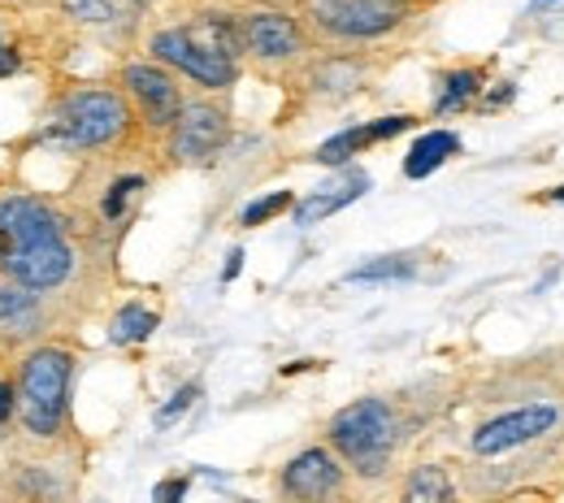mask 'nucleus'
<instances>
[{"label": "nucleus", "mask_w": 564, "mask_h": 503, "mask_svg": "<svg viewBox=\"0 0 564 503\" xmlns=\"http://www.w3.org/2000/svg\"><path fill=\"white\" fill-rule=\"evenodd\" d=\"M74 256L62 239L57 217L40 200H4L0 205V270L31 291L66 283Z\"/></svg>", "instance_id": "f257e3e1"}, {"label": "nucleus", "mask_w": 564, "mask_h": 503, "mask_svg": "<svg viewBox=\"0 0 564 503\" xmlns=\"http://www.w3.org/2000/svg\"><path fill=\"white\" fill-rule=\"evenodd\" d=\"M239 26L226 18H200L196 26H174V31H156L148 53L187 78H196L200 87H230L239 74Z\"/></svg>", "instance_id": "f03ea898"}, {"label": "nucleus", "mask_w": 564, "mask_h": 503, "mask_svg": "<svg viewBox=\"0 0 564 503\" xmlns=\"http://www.w3.org/2000/svg\"><path fill=\"white\" fill-rule=\"evenodd\" d=\"M70 373L74 360L62 348H40L35 357L22 364V382H18V417L35 438L62 430L66 422V400H70Z\"/></svg>", "instance_id": "7ed1b4c3"}, {"label": "nucleus", "mask_w": 564, "mask_h": 503, "mask_svg": "<svg viewBox=\"0 0 564 503\" xmlns=\"http://www.w3.org/2000/svg\"><path fill=\"white\" fill-rule=\"evenodd\" d=\"M330 442L356 473L378 478L395 447V417L382 400H356L330 422Z\"/></svg>", "instance_id": "20e7f679"}, {"label": "nucleus", "mask_w": 564, "mask_h": 503, "mask_svg": "<svg viewBox=\"0 0 564 503\" xmlns=\"http://www.w3.org/2000/svg\"><path fill=\"white\" fill-rule=\"evenodd\" d=\"M127 122H131V113H127L122 96H113V91H74L57 113L53 140L66 147H100L113 144L127 131Z\"/></svg>", "instance_id": "39448f33"}, {"label": "nucleus", "mask_w": 564, "mask_h": 503, "mask_svg": "<svg viewBox=\"0 0 564 503\" xmlns=\"http://www.w3.org/2000/svg\"><path fill=\"white\" fill-rule=\"evenodd\" d=\"M409 18V0H317L313 22L339 40H378Z\"/></svg>", "instance_id": "423d86ee"}, {"label": "nucleus", "mask_w": 564, "mask_h": 503, "mask_svg": "<svg viewBox=\"0 0 564 503\" xmlns=\"http://www.w3.org/2000/svg\"><path fill=\"white\" fill-rule=\"evenodd\" d=\"M239 40H243V53H252L257 62L265 66H282V62H295L304 53V31L291 13L279 9H257L239 22Z\"/></svg>", "instance_id": "0eeeda50"}, {"label": "nucleus", "mask_w": 564, "mask_h": 503, "mask_svg": "<svg viewBox=\"0 0 564 503\" xmlns=\"http://www.w3.org/2000/svg\"><path fill=\"white\" fill-rule=\"evenodd\" d=\"M174 135H170V152L183 161V165H200V161H209L217 147L226 144V113L213 105V100H192V105H183L178 109V118H174V127H170Z\"/></svg>", "instance_id": "6e6552de"}, {"label": "nucleus", "mask_w": 564, "mask_h": 503, "mask_svg": "<svg viewBox=\"0 0 564 503\" xmlns=\"http://www.w3.org/2000/svg\"><path fill=\"white\" fill-rule=\"evenodd\" d=\"M552 426H556V408L552 404H530V408H517V413H503V417L487 422L474 434V451L478 456H499V451H512L521 442H534Z\"/></svg>", "instance_id": "1a4fd4ad"}, {"label": "nucleus", "mask_w": 564, "mask_h": 503, "mask_svg": "<svg viewBox=\"0 0 564 503\" xmlns=\"http://www.w3.org/2000/svg\"><path fill=\"white\" fill-rule=\"evenodd\" d=\"M282 491L291 500H330L344 491V464L326 447H308L282 469Z\"/></svg>", "instance_id": "9d476101"}, {"label": "nucleus", "mask_w": 564, "mask_h": 503, "mask_svg": "<svg viewBox=\"0 0 564 503\" xmlns=\"http://www.w3.org/2000/svg\"><path fill=\"white\" fill-rule=\"evenodd\" d=\"M122 83L135 96V105H140L148 127H174V118L183 109V96H178L174 78L161 70V66H127Z\"/></svg>", "instance_id": "9b49d317"}, {"label": "nucleus", "mask_w": 564, "mask_h": 503, "mask_svg": "<svg viewBox=\"0 0 564 503\" xmlns=\"http://www.w3.org/2000/svg\"><path fill=\"white\" fill-rule=\"evenodd\" d=\"M365 192H369V174L352 170V174H344L339 183H326V187H317L308 200H300V205H295V221H300V226H317L322 217L348 209V205L360 200Z\"/></svg>", "instance_id": "f8f14e48"}, {"label": "nucleus", "mask_w": 564, "mask_h": 503, "mask_svg": "<svg viewBox=\"0 0 564 503\" xmlns=\"http://www.w3.org/2000/svg\"><path fill=\"white\" fill-rule=\"evenodd\" d=\"M460 152V140H456V131H430L422 135L417 144L409 147V156H404V174L409 178H430L447 156H456Z\"/></svg>", "instance_id": "ddd939ff"}, {"label": "nucleus", "mask_w": 564, "mask_h": 503, "mask_svg": "<svg viewBox=\"0 0 564 503\" xmlns=\"http://www.w3.org/2000/svg\"><path fill=\"white\" fill-rule=\"evenodd\" d=\"M478 91H482V74L478 70L443 74V83H438V100H434V113H456V109H465Z\"/></svg>", "instance_id": "4468645a"}, {"label": "nucleus", "mask_w": 564, "mask_h": 503, "mask_svg": "<svg viewBox=\"0 0 564 503\" xmlns=\"http://www.w3.org/2000/svg\"><path fill=\"white\" fill-rule=\"evenodd\" d=\"M152 330H156V313L143 308V304L118 308V317L109 321V339H113V343H143Z\"/></svg>", "instance_id": "2eb2a0df"}, {"label": "nucleus", "mask_w": 564, "mask_h": 503, "mask_svg": "<svg viewBox=\"0 0 564 503\" xmlns=\"http://www.w3.org/2000/svg\"><path fill=\"white\" fill-rule=\"evenodd\" d=\"M404 500L443 503V500H452V482H447V473H443L438 464H422V469L404 482Z\"/></svg>", "instance_id": "dca6fc26"}, {"label": "nucleus", "mask_w": 564, "mask_h": 503, "mask_svg": "<svg viewBox=\"0 0 564 503\" xmlns=\"http://www.w3.org/2000/svg\"><path fill=\"white\" fill-rule=\"evenodd\" d=\"M369 127H352V131H339L335 140H326V144L313 152V161H322V165H344V161H352L360 147H369Z\"/></svg>", "instance_id": "f3484780"}, {"label": "nucleus", "mask_w": 564, "mask_h": 503, "mask_svg": "<svg viewBox=\"0 0 564 503\" xmlns=\"http://www.w3.org/2000/svg\"><path fill=\"white\" fill-rule=\"evenodd\" d=\"M409 274H413V256H378V261L352 270L348 283H391V278H409Z\"/></svg>", "instance_id": "a211bd4d"}, {"label": "nucleus", "mask_w": 564, "mask_h": 503, "mask_svg": "<svg viewBox=\"0 0 564 503\" xmlns=\"http://www.w3.org/2000/svg\"><path fill=\"white\" fill-rule=\"evenodd\" d=\"M286 209H291V192H274V196H265V200H252L239 221H243V226H265L270 217L286 214Z\"/></svg>", "instance_id": "6ab92c4d"}, {"label": "nucleus", "mask_w": 564, "mask_h": 503, "mask_svg": "<svg viewBox=\"0 0 564 503\" xmlns=\"http://www.w3.org/2000/svg\"><path fill=\"white\" fill-rule=\"evenodd\" d=\"M70 4V13L78 22H113L118 18V0H66Z\"/></svg>", "instance_id": "aec40b11"}, {"label": "nucleus", "mask_w": 564, "mask_h": 503, "mask_svg": "<svg viewBox=\"0 0 564 503\" xmlns=\"http://www.w3.org/2000/svg\"><path fill=\"white\" fill-rule=\"evenodd\" d=\"M413 127V118L409 113H395V118H378V122H369V140L373 144H382V140H395V135H404Z\"/></svg>", "instance_id": "412c9836"}, {"label": "nucleus", "mask_w": 564, "mask_h": 503, "mask_svg": "<svg viewBox=\"0 0 564 503\" xmlns=\"http://www.w3.org/2000/svg\"><path fill=\"white\" fill-rule=\"evenodd\" d=\"M140 187H143L140 178H122V183H113V187H109V200H105V214L118 217L122 209H127V200H131Z\"/></svg>", "instance_id": "4be33fe9"}, {"label": "nucleus", "mask_w": 564, "mask_h": 503, "mask_svg": "<svg viewBox=\"0 0 564 503\" xmlns=\"http://www.w3.org/2000/svg\"><path fill=\"white\" fill-rule=\"evenodd\" d=\"M196 395H200L196 386H183V391H178V395H174V400H170V404L156 413V422H161V426H165V422H174L178 413H187V408H192V400H196Z\"/></svg>", "instance_id": "5701e85b"}, {"label": "nucleus", "mask_w": 564, "mask_h": 503, "mask_svg": "<svg viewBox=\"0 0 564 503\" xmlns=\"http://www.w3.org/2000/svg\"><path fill=\"white\" fill-rule=\"evenodd\" d=\"M13 408H18V395H13V386H9V382H0V422H9V417H13Z\"/></svg>", "instance_id": "b1692460"}, {"label": "nucleus", "mask_w": 564, "mask_h": 503, "mask_svg": "<svg viewBox=\"0 0 564 503\" xmlns=\"http://www.w3.org/2000/svg\"><path fill=\"white\" fill-rule=\"evenodd\" d=\"M183 491H187V482H183V478H178V482H161V486H156V500H178Z\"/></svg>", "instance_id": "393cba45"}, {"label": "nucleus", "mask_w": 564, "mask_h": 503, "mask_svg": "<svg viewBox=\"0 0 564 503\" xmlns=\"http://www.w3.org/2000/svg\"><path fill=\"white\" fill-rule=\"evenodd\" d=\"M552 4H561V0H530V13H543V9H552Z\"/></svg>", "instance_id": "a878e982"}, {"label": "nucleus", "mask_w": 564, "mask_h": 503, "mask_svg": "<svg viewBox=\"0 0 564 503\" xmlns=\"http://www.w3.org/2000/svg\"><path fill=\"white\" fill-rule=\"evenodd\" d=\"M552 200H561V205H564V187H556V192H552Z\"/></svg>", "instance_id": "bb28decb"}, {"label": "nucleus", "mask_w": 564, "mask_h": 503, "mask_svg": "<svg viewBox=\"0 0 564 503\" xmlns=\"http://www.w3.org/2000/svg\"><path fill=\"white\" fill-rule=\"evenodd\" d=\"M0 53H4V35H0Z\"/></svg>", "instance_id": "cd10ccee"}]
</instances>
